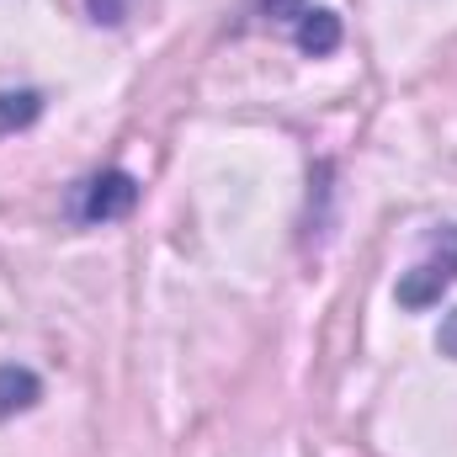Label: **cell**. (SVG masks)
<instances>
[{
  "label": "cell",
  "instance_id": "277c9868",
  "mask_svg": "<svg viewBox=\"0 0 457 457\" xmlns=\"http://www.w3.org/2000/svg\"><path fill=\"white\" fill-rule=\"evenodd\" d=\"M37 394H43V383L32 367H0V420H11L16 410H32Z\"/></svg>",
  "mask_w": 457,
  "mask_h": 457
},
{
  "label": "cell",
  "instance_id": "6da1fadb",
  "mask_svg": "<svg viewBox=\"0 0 457 457\" xmlns=\"http://www.w3.org/2000/svg\"><path fill=\"white\" fill-rule=\"evenodd\" d=\"M133 203H138V181L128 170H102V176H91V181L75 187L70 213L80 224H112V219H128L133 213Z\"/></svg>",
  "mask_w": 457,
  "mask_h": 457
},
{
  "label": "cell",
  "instance_id": "7a4b0ae2",
  "mask_svg": "<svg viewBox=\"0 0 457 457\" xmlns=\"http://www.w3.org/2000/svg\"><path fill=\"white\" fill-rule=\"evenodd\" d=\"M457 282V224L442 228L436 234V255L431 261H420L404 282H399V303H410V309H426V303H436L442 298V287Z\"/></svg>",
  "mask_w": 457,
  "mask_h": 457
},
{
  "label": "cell",
  "instance_id": "52a82bcc",
  "mask_svg": "<svg viewBox=\"0 0 457 457\" xmlns=\"http://www.w3.org/2000/svg\"><path fill=\"white\" fill-rule=\"evenodd\" d=\"M436 345H442L447 356H457V309L447 314V325H442V336H436Z\"/></svg>",
  "mask_w": 457,
  "mask_h": 457
},
{
  "label": "cell",
  "instance_id": "5b68a950",
  "mask_svg": "<svg viewBox=\"0 0 457 457\" xmlns=\"http://www.w3.org/2000/svg\"><path fill=\"white\" fill-rule=\"evenodd\" d=\"M37 112H43L37 91H0V138L16 133V128H27V122H37Z\"/></svg>",
  "mask_w": 457,
  "mask_h": 457
},
{
  "label": "cell",
  "instance_id": "8992f818",
  "mask_svg": "<svg viewBox=\"0 0 457 457\" xmlns=\"http://www.w3.org/2000/svg\"><path fill=\"white\" fill-rule=\"evenodd\" d=\"M261 11H266V16H277V21H298L309 5H303V0H261Z\"/></svg>",
  "mask_w": 457,
  "mask_h": 457
},
{
  "label": "cell",
  "instance_id": "3957f363",
  "mask_svg": "<svg viewBox=\"0 0 457 457\" xmlns=\"http://www.w3.org/2000/svg\"><path fill=\"white\" fill-rule=\"evenodd\" d=\"M298 48L314 54V59L336 54V48H341V16L325 11V5H309V11L298 16Z\"/></svg>",
  "mask_w": 457,
  "mask_h": 457
}]
</instances>
